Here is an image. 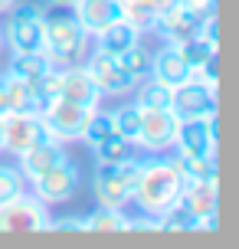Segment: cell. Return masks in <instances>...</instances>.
I'll list each match as a JSON object with an SVG mask.
<instances>
[{"instance_id":"30bf717a","label":"cell","mask_w":239,"mask_h":249,"mask_svg":"<svg viewBox=\"0 0 239 249\" xmlns=\"http://www.w3.org/2000/svg\"><path fill=\"white\" fill-rule=\"evenodd\" d=\"M174 148L177 154H216V115L177 118Z\"/></svg>"},{"instance_id":"e575fe53","label":"cell","mask_w":239,"mask_h":249,"mask_svg":"<svg viewBox=\"0 0 239 249\" xmlns=\"http://www.w3.org/2000/svg\"><path fill=\"white\" fill-rule=\"evenodd\" d=\"M177 3H180V7H187L190 13H197V17L216 10V0H177Z\"/></svg>"},{"instance_id":"ba28073f","label":"cell","mask_w":239,"mask_h":249,"mask_svg":"<svg viewBox=\"0 0 239 249\" xmlns=\"http://www.w3.org/2000/svg\"><path fill=\"white\" fill-rule=\"evenodd\" d=\"M39 115H43V122H46L52 138H59V141H76V138L85 135V124H88V118L95 115V108H92V105L69 102V99H56L46 112H39Z\"/></svg>"},{"instance_id":"484cf974","label":"cell","mask_w":239,"mask_h":249,"mask_svg":"<svg viewBox=\"0 0 239 249\" xmlns=\"http://www.w3.org/2000/svg\"><path fill=\"white\" fill-rule=\"evenodd\" d=\"M118 62H121V69L128 72V79L138 86V82H144L148 75H151V53L144 50L141 43H135L131 50H125L121 56H118Z\"/></svg>"},{"instance_id":"f35d334b","label":"cell","mask_w":239,"mask_h":249,"mask_svg":"<svg viewBox=\"0 0 239 249\" xmlns=\"http://www.w3.org/2000/svg\"><path fill=\"white\" fill-rule=\"evenodd\" d=\"M0 151H3V118H0Z\"/></svg>"},{"instance_id":"603a6c76","label":"cell","mask_w":239,"mask_h":249,"mask_svg":"<svg viewBox=\"0 0 239 249\" xmlns=\"http://www.w3.org/2000/svg\"><path fill=\"white\" fill-rule=\"evenodd\" d=\"M177 50H180V56H184V62L190 66L193 75H200L203 69H210L216 62V46H210V43L200 39V36L187 39V43H177Z\"/></svg>"},{"instance_id":"4fadbf2b","label":"cell","mask_w":239,"mask_h":249,"mask_svg":"<svg viewBox=\"0 0 239 249\" xmlns=\"http://www.w3.org/2000/svg\"><path fill=\"white\" fill-rule=\"evenodd\" d=\"M180 203L200 220V230H216V180H184Z\"/></svg>"},{"instance_id":"7c38bea8","label":"cell","mask_w":239,"mask_h":249,"mask_svg":"<svg viewBox=\"0 0 239 249\" xmlns=\"http://www.w3.org/2000/svg\"><path fill=\"white\" fill-rule=\"evenodd\" d=\"M85 69H88V75H92V82L99 86L102 95H128V92L135 89V82H131L128 72L121 69L118 56H108V53L95 50L92 59L85 62Z\"/></svg>"},{"instance_id":"e0dca14e","label":"cell","mask_w":239,"mask_h":249,"mask_svg":"<svg viewBox=\"0 0 239 249\" xmlns=\"http://www.w3.org/2000/svg\"><path fill=\"white\" fill-rule=\"evenodd\" d=\"M76 20L88 36H99L102 30H108L115 20H121V7L118 0H79L76 7Z\"/></svg>"},{"instance_id":"44dd1931","label":"cell","mask_w":239,"mask_h":249,"mask_svg":"<svg viewBox=\"0 0 239 249\" xmlns=\"http://www.w3.org/2000/svg\"><path fill=\"white\" fill-rule=\"evenodd\" d=\"M184 180H216V154H174Z\"/></svg>"},{"instance_id":"5bb4252c","label":"cell","mask_w":239,"mask_h":249,"mask_svg":"<svg viewBox=\"0 0 239 249\" xmlns=\"http://www.w3.org/2000/svg\"><path fill=\"white\" fill-rule=\"evenodd\" d=\"M154 33H161L167 43H187L200 33V17L197 13H190L187 7H180V3H171L167 10L157 13V26H154Z\"/></svg>"},{"instance_id":"5b68a950","label":"cell","mask_w":239,"mask_h":249,"mask_svg":"<svg viewBox=\"0 0 239 249\" xmlns=\"http://www.w3.org/2000/svg\"><path fill=\"white\" fill-rule=\"evenodd\" d=\"M135 180H138V161L135 158L121 164H99L95 197L102 207H125V203H131Z\"/></svg>"},{"instance_id":"cb8c5ba5","label":"cell","mask_w":239,"mask_h":249,"mask_svg":"<svg viewBox=\"0 0 239 249\" xmlns=\"http://www.w3.org/2000/svg\"><path fill=\"white\" fill-rule=\"evenodd\" d=\"M128 220L125 213H121V207H102L99 210H92L85 216V233H121V230H128Z\"/></svg>"},{"instance_id":"7a4b0ae2","label":"cell","mask_w":239,"mask_h":249,"mask_svg":"<svg viewBox=\"0 0 239 249\" xmlns=\"http://www.w3.org/2000/svg\"><path fill=\"white\" fill-rule=\"evenodd\" d=\"M43 36L52 66H76L88 53V33L79 26L76 13H43Z\"/></svg>"},{"instance_id":"d6a6232c","label":"cell","mask_w":239,"mask_h":249,"mask_svg":"<svg viewBox=\"0 0 239 249\" xmlns=\"http://www.w3.org/2000/svg\"><path fill=\"white\" fill-rule=\"evenodd\" d=\"M115 131V118H112V112H99L95 108V115L88 118V124H85V141L88 144H95V141H102V138H108Z\"/></svg>"},{"instance_id":"83f0119b","label":"cell","mask_w":239,"mask_h":249,"mask_svg":"<svg viewBox=\"0 0 239 249\" xmlns=\"http://www.w3.org/2000/svg\"><path fill=\"white\" fill-rule=\"evenodd\" d=\"M118 7H121V20H128L138 33L157 26V10L148 7L144 0H118Z\"/></svg>"},{"instance_id":"4316f807","label":"cell","mask_w":239,"mask_h":249,"mask_svg":"<svg viewBox=\"0 0 239 249\" xmlns=\"http://www.w3.org/2000/svg\"><path fill=\"white\" fill-rule=\"evenodd\" d=\"M157 230H167V233H187V230H200V220L177 200L174 207H167V210L157 216Z\"/></svg>"},{"instance_id":"3957f363","label":"cell","mask_w":239,"mask_h":249,"mask_svg":"<svg viewBox=\"0 0 239 249\" xmlns=\"http://www.w3.org/2000/svg\"><path fill=\"white\" fill-rule=\"evenodd\" d=\"M7 17L3 39L13 53H46V36H43V10L33 3H13Z\"/></svg>"},{"instance_id":"52a82bcc","label":"cell","mask_w":239,"mask_h":249,"mask_svg":"<svg viewBox=\"0 0 239 249\" xmlns=\"http://www.w3.org/2000/svg\"><path fill=\"white\" fill-rule=\"evenodd\" d=\"M50 128L39 112H10L3 115V151L23 154L39 141H50Z\"/></svg>"},{"instance_id":"74e56055","label":"cell","mask_w":239,"mask_h":249,"mask_svg":"<svg viewBox=\"0 0 239 249\" xmlns=\"http://www.w3.org/2000/svg\"><path fill=\"white\" fill-rule=\"evenodd\" d=\"M13 3H17V0H0V13H7L13 7Z\"/></svg>"},{"instance_id":"d6986e66","label":"cell","mask_w":239,"mask_h":249,"mask_svg":"<svg viewBox=\"0 0 239 249\" xmlns=\"http://www.w3.org/2000/svg\"><path fill=\"white\" fill-rule=\"evenodd\" d=\"M95 39H99V50L102 53H108V56H121V53L131 50L135 43H141V33L128 23V20H115V23L108 26V30H102Z\"/></svg>"},{"instance_id":"1f68e13d","label":"cell","mask_w":239,"mask_h":249,"mask_svg":"<svg viewBox=\"0 0 239 249\" xmlns=\"http://www.w3.org/2000/svg\"><path fill=\"white\" fill-rule=\"evenodd\" d=\"M23 190H26V177L20 174V167H7V164H0V203L20 197Z\"/></svg>"},{"instance_id":"9c48e42d","label":"cell","mask_w":239,"mask_h":249,"mask_svg":"<svg viewBox=\"0 0 239 249\" xmlns=\"http://www.w3.org/2000/svg\"><path fill=\"white\" fill-rule=\"evenodd\" d=\"M79 167L69 158L63 164H56L50 171H43L39 177H33L30 184H33V197L43 200V203H66V200H72L79 194Z\"/></svg>"},{"instance_id":"9a60e30c","label":"cell","mask_w":239,"mask_h":249,"mask_svg":"<svg viewBox=\"0 0 239 249\" xmlns=\"http://www.w3.org/2000/svg\"><path fill=\"white\" fill-rule=\"evenodd\" d=\"M17 158H20V174H23L26 180H33V177H39L43 171L63 164L66 158H69V151L63 148L59 138H50V141H39V144H33L30 151L17 154Z\"/></svg>"},{"instance_id":"8fae6325","label":"cell","mask_w":239,"mask_h":249,"mask_svg":"<svg viewBox=\"0 0 239 249\" xmlns=\"http://www.w3.org/2000/svg\"><path fill=\"white\" fill-rule=\"evenodd\" d=\"M174 135H177V115L171 108H141V131H138V144L144 151H167L174 148Z\"/></svg>"},{"instance_id":"ac0fdd59","label":"cell","mask_w":239,"mask_h":249,"mask_svg":"<svg viewBox=\"0 0 239 249\" xmlns=\"http://www.w3.org/2000/svg\"><path fill=\"white\" fill-rule=\"evenodd\" d=\"M59 99H69V102H79V105L99 108L102 92H99V86L92 82V75H88V69L82 66V62L63 69V92H59Z\"/></svg>"},{"instance_id":"4dcf8cb0","label":"cell","mask_w":239,"mask_h":249,"mask_svg":"<svg viewBox=\"0 0 239 249\" xmlns=\"http://www.w3.org/2000/svg\"><path fill=\"white\" fill-rule=\"evenodd\" d=\"M141 86V82H138ZM171 95H174V89H167V86H161V82H144L141 86V92H138V105L141 108H171Z\"/></svg>"},{"instance_id":"836d02e7","label":"cell","mask_w":239,"mask_h":249,"mask_svg":"<svg viewBox=\"0 0 239 249\" xmlns=\"http://www.w3.org/2000/svg\"><path fill=\"white\" fill-rule=\"evenodd\" d=\"M50 230H66V233H85V216H66L50 223Z\"/></svg>"},{"instance_id":"ab89813d","label":"cell","mask_w":239,"mask_h":249,"mask_svg":"<svg viewBox=\"0 0 239 249\" xmlns=\"http://www.w3.org/2000/svg\"><path fill=\"white\" fill-rule=\"evenodd\" d=\"M0 50H3V30H0Z\"/></svg>"},{"instance_id":"d590c367","label":"cell","mask_w":239,"mask_h":249,"mask_svg":"<svg viewBox=\"0 0 239 249\" xmlns=\"http://www.w3.org/2000/svg\"><path fill=\"white\" fill-rule=\"evenodd\" d=\"M10 115V95H7V86H3V75H0V118Z\"/></svg>"},{"instance_id":"8d00e7d4","label":"cell","mask_w":239,"mask_h":249,"mask_svg":"<svg viewBox=\"0 0 239 249\" xmlns=\"http://www.w3.org/2000/svg\"><path fill=\"white\" fill-rule=\"evenodd\" d=\"M52 3H56V7H76L79 0H52Z\"/></svg>"},{"instance_id":"8992f818","label":"cell","mask_w":239,"mask_h":249,"mask_svg":"<svg viewBox=\"0 0 239 249\" xmlns=\"http://www.w3.org/2000/svg\"><path fill=\"white\" fill-rule=\"evenodd\" d=\"M171 112L177 118H206L216 115V82H206L200 75H190L171 95Z\"/></svg>"},{"instance_id":"2e32d148","label":"cell","mask_w":239,"mask_h":249,"mask_svg":"<svg viewBox=\"0 0 239 249\" xmlns=\"http://www.w3.org/2000/svg\"><path fill=\"white\" fill-rule=\"evenodd\" d=\"M190 66L184 62V56H180V50H177L174 43H167V46H161V50L151 56V75L148 79H154V82H161V86L167 89H177L180 82H187L190 79Z\"/></svg>"},{"instance_id":"f546056e","label":"cell","mask_w":239,"mask_h":249,"mask_svg":"<svg viewBox=\"0 0 239 249\" xmlns=\"http://www.w3.org/2000/svg\"><path fill=\"white\" fill-rule=\"evenodd\" d=\"M3 86H7V95H10V112H36L33 108V89L26 86L23 79L3 72Z\"/></svg>"},{"instance_id":"ffe728a7","label":"cell","mask_w":239,"mask_h":249,"mask_svg":"<svg viewBox=\"0 0 239 249\" xmlns=\"http://www.w3.org/2000/svg\"><path fill=\"white\" fill-rule=\"evenodd\" d=\"M50 69H52V59L39 50V53H13L10 69H7V72L17 75V79H23L26 86H33L39 75H46Z\"/></svg>"},{"instance_id":"7402d4cb","label":"cell","mask_w":239,"mask_h":249,"mask_svg":"<svg viewBox=\"0 0 239 249\" xmlns=\"http://www.w3.org/2000/svg\"><path fill=\"white\" fill-rule=\"evenodd\" d=\"M92 148H95L99 164H121V161H131V158H135V141H128V138L118 135V131H112L108 138L95 141Z\"/></svg>"},{"instance_id":"6da1fadb","label":"cell","mask_w":239,"mask_h":249,"mask_svg":"<svg viewBox=\"0 0 239 249\" xmlns=\"http://www.w3.org/2000/svg\"><path fill=\"white\" fill-rule=\"evenodd\" d=\"M184 190V174L177 171L174 158H148L138 161V180H135V194L131 200L141 207L144 216H161L167 207H174Z\"/></svg>"},{"instance_id":"f1b7e54d","label":"cell","mask_w":239,"mask_h":249,"mask_svg":"<svg viewBox=\"0 0 239 249\" xmlns=\"http://www.w3.org/2000/svg\"><path fill=\"white\" fill-rule=\"evenodd\" d=\"M112 118H115V131L138 144V131H141V105H138V102L121 105L118 112H112Z\"/></svg>"},{"instance_id":"d4e9b609","label":"cell","mask_w":239,"mask_h":249,"mask_svg":"<svg viewBox=\"0 0 239 249\" xmlns=\"http://www.w3.org/2000/svg\"><path fill=\"white\" fill-rule=\"evenodd\" d=\"M30 89H33V108H36V112H46L52 102L59 99V92H63V69L52 66L50 72L39 75Z\"/></svg>"},{"instance_id":"277c9868","label":"cell","mask_w":239,"mask_h":249,"mask_svg":"<svg viewBox=\"0 0 239 249\" xmlns=\"http://www.w3.org/2000/svg\"><path fill=\"white\" fill-rule=\"evenodd\" d=\"M50 210L46 203L30 194H20V197L0 203V233H43L50 230Z\"/></svg>"}]
</instances>
